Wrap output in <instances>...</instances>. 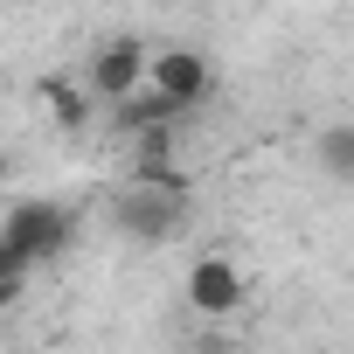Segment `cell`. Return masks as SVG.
<instances>
[{"label":"cell","mask_w":354,"mask_h":354,"mask_svg":"<svg viewBox=\"0 0 354 354\" xmlns=\"http://www.w3.org/2000/svg\"><path fill=\"white\" fill-rule=\"evenodd\" d=\"M0 243H8V257H15L21 271H35L42 257H56V250L70 243V209H56V202H21V209H8V223H0Z\"/></svg>","instance_id":"1"},{"label":"cell","mask_w":354,"mask_h":354,"mask_svg":"<svg viewBox=\"0 0 354 354\" xmlns=\"http://www.w3.org/2000/svg\"><path fill=\"white\" fill-rule=\"evenodd\" d=\"M146 91L181 118L188 104H202V97L216 91V70H209V56H195V49H153V56H146Z\"/></svg>","instance_id":"2"},{"label":"cell","mask_w":354,"mask_h":354,"mask_svg":"<svg viewBox=\"0 0 354 354\" xmlns=\"http://www.w3.org/2000/svg\"><path fill=\"white\" fill-rule=\"evenodd\" d=\"M146 42H132V35H118V42H104L97 56H91V91L97 97H111V104H125V97H139L146 91Z\"/></svg>","instance_id":"3"},{"label":"cell","mask_w":354,"mask_h":354,"mask_svg":"<svg viewBox=\"0 0 354 354\" xmlns=\"http://www.w3.org/2000/svg\"><path fill=\"white\" fill-rule=\"evenodd\" d=\"M118 223L139 243H167L174 230H181V188H132L118 202Z\"/></svg>","instance_id":"4"},{"label":"cell","mask_w":354,"mask_h":354,"mask_svg":"<svg viewBox=\"0 0 354 354\" xmlns=\"http://www.w3.org/2000/svg\"><path fill=\"white\" fill-rule=\"evenodd\" d=\"M188 306L209 313V319L236 313V306H243V271H236L230 257H202V264L188 271Z\"/></svg>","instance_id":"5"},{"label":"cell","mask_w":354,"mask_h":354,"mask_svg":"<svg viewBox=\"0 0 354 354\" xmlns=\"http://www.w3.org/2000/svg\"><path fill=\"white\" fill-rule=\"evenodd\" d=\"M319 167L333 181H354V125H326L319 132Z\"/></svg>","instance_id":"6"}]
</instances>
